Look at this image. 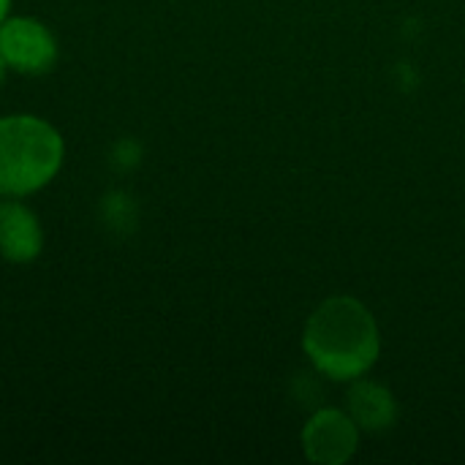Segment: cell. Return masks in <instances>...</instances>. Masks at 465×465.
Segmentation results:
<instances>
[{"instance_id": "6da1fadb", "label": "cell", "mask_w": 465, "mask_h": 465, "mask_svg": "<svg viewBox=\"0 0 465 465\" xmlns=\"http://www.w3.org/2000/svg\"><path fill=\"white\" fill-rule=\"evenodd\" d=\"M302 349L324 376L349 381L376 365L381 335L373 313L357 297L338 294L324 300L308 319Z\"/></svg>"}, {"instance_id": "277c9868", "label": "cell", "mask_w": 465, "mask_h": 465, "mask_svg": "<svg viewBox=\"0 0 465 465\" xmlns=\"http://www.w3.org/2000/svg\"><path fill=\"white\" fill-rule=\"evenodd\" d=\"M360 447V428L357 422L338 411L324 409L308 420L302 428V452L316 465H343Z\"/></svg>"}, {"instance_id": "8992f818", "label": "cell", "mask_w": 465, "mask_h": 465, "mask_svg": "<svg viewBox=\"0 0 465 465\" xmlns=\"http://www.w3.org/2000/svg\"><path fill=\"white\" fill-rule=\"evenodd\" d=\"M349 417L357 422V428L379 433L392 428L398 417V406L387 387L373 381H357L349 390Z\"/></svg>"}, {"instance_id": "7a4b0ae2", "label": "cell", "mask_w": 465, "mask_h": 465, "mask_svg": "<svg viewBox=\"0 0 465 465\" xmlns=\"http://www.w3.org/2000/svg\"><path fill=\"white\" fill-rule=\"evenodd\" d=\"M60 131L35 114L0 117V196L41 191L63 166Z\"/></svg>"}, {"instance_id": "ba28073f", "label": "cell", "mask_w": 465, "mask_h": 465, "mask_svg": "<svg viewBox=\"0 0 465 465\" xmlns=\"http://www.w3.org/2000/svg\"><path fill=\"white\" fill-rule=\"evenodd\" d=\"M5 71H8V65H5V60H3V54H0V87H3V82H5Z\"/></svg>"}, {"instance_id": "3957f363", "label": "cell", "mask_w": 465, "mask_h": 465, "mask_svg": "<svg viewBox=\"0 0 465 465\" xmlns=\"http://www.w3.org/2000/svg\"><path fill=\"white\" fill-rule=\"evenodd\" d=\"M0 54L8 68L38 76L54 68L60 52L54 33L41 19L14 16L0 22Z\"/></svg>"}, {"instance_id": "52a82bcc", "label": "cell", "mask_w": 465, "mask_h": 465, "mask_svg": "<svg viewBox=\"0 0 465 465\" xmlns=\"http://www.w3.org/2000/svg\"><path fill=\"white\" fill-rule=\"evenodd\" d=\"M8 8H11V0H0V22L5 19V14H8Z\"/></svg>"}, {"instance_id": "5b68a950", "label": "cell", "mask_w": 465, "mask_h": 465, "mask_svg": "<svg viewBox=\"0 0 465 465\" xmlns=\"http://www.w3.org/2000/svg\"><path fill=\"white\" fill-rule=\"evenodd\" d=\"M44 248V232L35 213L19 202L0 204V256L14 264L38 259Z\"/></svg>"}]
</instances>
